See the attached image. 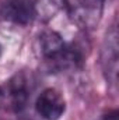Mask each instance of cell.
<instances>
[{
	"label": "cell",
	"instance_id": "cell-1",
	"mask_svg": "<svg viewBox=\"0 0 119 120\" xmlns=\"http://www.w3.org/2000/svg\"><path fill=\"white\" fill-rule=\"evenodd\" d=\"M35 55L49 73H63L80 68L84 56L77 45L69 43L59 32L44 30L35 39Z\"/></svg>",
	"mask_w": 119,
	"mask_h": 120
},
{
	"label": "cell",
	"instance_id": "cell-4",
	"mask_svg": "<svg viewBox=\"0 0 119 120\" xmlns=\"http://www.w3.org/2000/svg\"><path fill=\"white\" fill-rule=\"evenodd\" d=\"M119 43H118V28L111 25L107 31L102 46H101V67L105 75V80L111 87L118 84V66H119Z\"/></svg>",
	"mask_w": 119,
	"mask_h": 120
},
{
	"label": "cell",
	"instance_id": "cell-8",
	"mask_svg": "<svg viewBox=\"0 0 119 120\" xmlns=\"http://www.w3.org/2000/svg\"><path fill=\"white\" fill-rule=\"evenodd\" d=\"M99 120H119V113L116 109H111V110H107Z\"/></svg>",
	"mask_w": 119,
	"mask_h": 120
},
{
	"label": "cell",
	"instance_id": "cell-7",
	"mask_svg": "<svg viewBox=\"0 0 119 120\" xmlns=\"http://www.w3.org/2000/svg\"><path fill=\"white\" fill-rule=\"evenodd\" d=\"M35 18L46 22L52 20L63 7V0H34Z\"/></svg>",
	"mask_w": 119,
	"mask_h": 120
},
{
	"label": "cell",
	"instance_id": "cell-5",
	"mask_svg": "<svg viewBox=\"0 0 119 120\" xmlns=\"http://www.w3.org/2000/svg\"><path fill=\"white\" fill-rule=\"evenodd\" d=\"M35 110L42 120H60L66 112V99L59 90L48 87L36 96Z\"/></svg>",
	"mask_w": 119,
	"mask_h": 120
},
{
	"label": "cell",
	"instance_id": "cell-9",
	"mask_svg": "<svg viewBox=\"0 0 119 120\" xmlns=\"http://www.w3.org/2000/svg\"><path fill=\"white\" fill-rule=\"evenodd\" d=\"M1 52H3V48H1V45H0V56H1Z\"/></svg>",
	"mask_w": 119,
	"mask_h": 120
},
{
	"label": "cell",
	"instance_id": "cell-3",
	"mask_svg": "<svg viewBox=\"0 0 119 120\" xmlns=\"http://www.w3.org/2000/svg\"><path fill=\"white\" fill-rule=\"evenodd\" d=\"M107 0H63L69 17L83 31L97 28L102 18L104 4Z\"/></svg>",
	"mask_w": 119,
	"mask_h": 120
},
{
	"label": "cell",
	"instance_id": "cell-2",
	"mask_svg": "<svg viewBox=\"0 0 119 120\" xmlns=\"http://www.w3.org/2000/svg\"><path fill=\"white\" fill-rule=\"evenodd\" d=\"M34 78L27 71H18L0 87V109L13 115H21L31 101Z\"/></svg>",
	"mask_w": 119,
	"mask_h": 120
},
{
	"label": "cell",
	"instance_id": "cell-6",
	"mask_svg": "<svg viewBox=\"0 0 119 120\" xmlns=\"http://www.w3.org/2000/svg\"><path fill=\"white\" fill-rule=\"evenodd\" d=\"M0 15L3 20L27 27L35 18V1L34 0H4L0 6Z\"/></svg>",
	"mask_w": 119,
	"mask_h": 120
}]
</instances>
